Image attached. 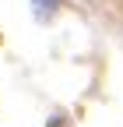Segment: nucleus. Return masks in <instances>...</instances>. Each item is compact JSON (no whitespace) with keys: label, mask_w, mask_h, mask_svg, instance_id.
Returning <instances> with one entry per match:
<instances>
[{"label":"nucleus","mask_w":123,"mask_h":127,"mask_svg":"<svg viewBox=\"0 0 123 127\" xmlns=\"http://www.w3.org/2000/svg\"><path fill=\"white\" fill-rule=\"evenodd\" d=\"M56 7H60V0H32V11H35V18H53L56 14Z\"/></svg>","instance_id":"nucleus-1"}]
</instances>
